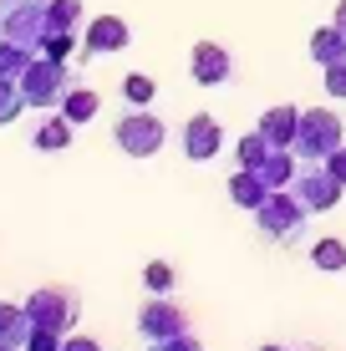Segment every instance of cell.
Here are the masks:
<instances>
[{
  "mask_svg": "<svg viewBox=\"0 0 346 351\" xmlns=\"http://www.w3.org/2000/svg\"><path fill=\"white\" fill-rule=\"evenodd\" d=\"M341 143H346L341 117L331 112V107H311V112H301V132H295L291 153H295L301 163H326Z\"/></svg>",
  "mask_w": 346,
  "mask_h": 351,
  "instance_id": "cell-1",
  "label": "cell"
},
{
  "mask_svg": "<svg viewBox=\"0 0 346 351\" xmlns=\"http://www.w3.org/2000/svg\"><path fill=\"white\" fill-rule=\"evenodd\" d=\"M306 214H311V209H306L291 189H275V193H270V199L255 209V224H260V234H270L275 245H301Z\"/></svg>",
  "mask_w": 346,
  "mask_h": 351,
  "instance_id": "cell-2",
  "label": "cell"
},
{
  "mask_svg": "<svg viewBox=\"0 0 346 351\" xmlns=\"http://www.w3.org/2000/svg\"><path fill=\"white\" fill-rule=\"evenodd\" d=\"M26 311H31V321H36V331H71L82 316V300H77V290H62V285H46V290H36V295H26Z\"/></svg>",
  "mask_w": 346,
  "mask_h": 351,
  "instance_id": "cell-3",
  "label": "cell"
},
{
  "mask_svg": "<svg viewBox=\"0 0 346 351\" xmlns=\"http://www.w3.org/2000/svg\"><path fill=\"white\" fill-rule=\"evenodd\" d=\"M21 92H26L31 107H62V97L71 92V71L66 62H51V56H31L26 77H21Z\"/></svg>",
  "mask_w": 346,
  "mask_h": 351,
  "instance_id": "cell-4",
  "label": "cell"
},
{
  "mask_svg": "<svg viewBox=\"0 0 346 351\" xmlns=\"http://www.w3.org/2000/svg\"><path fill=\"white\" fill-rule=\"evenodd\" d=\"M0 36L36 51L46 41V0H0Z\"/></svg>",
  "mask_w": 346,
  "mask_h": 351,
  "instance_id": "cell-5",
  "label": "cell"
},
{
  "mask_svg": "<svg viewBox=\"0 0 346 351\" xmlns=\"http://www.w3.org/2000/svg\"><path fill=\"white\" fill-rule=\"evenodd\" d=\"M291 193L306 204L311 214H326V209H336L341 204V193H346V184L336 173H331L326 163H306L301 173H295V184H291Z\"/></svg>",
  "mask_w": 346,
  "mask_h": 351,
  "instance_id": "cell-6",
  "label": "cell"
},
{
  "mask_svg": "<svg viewBox=\"0 0 346 351\" xmlns=\"http://www.w3.org/2000/svg\"><path fill=\"white\" fill-rule=\"evenodd\" d=\"M112 138H117V148H123L127 158H153V153L163 148L169 132H163V123L153 112H143V107H138V112H127L123 123L112 128Z\"/></svg>",
  "mask_w": 346,
  "mask_h": 351,
  "instance_id": "cell-7",
  "label": "cell"
},
{
  "mask_svg": "<svg viewBox=\"0 0 346 351\" xmlns=\"http://www.w3.org/2000/svg\"><path fill=\"white\" fill-rule=\"evenodd\" d=\"M188 331V316L173 306V295H153L148 306L138 311V336L143 341H163V336H178Z\"/></svg>",
  "mask_w": 346,
  "mask_h": 351,
  "instance_id": "cell-8",
  "label": "cell"
},
{
  "mask_svg": "<svg viewBox=\"0 0 346 351\" xmlns=\"http://www.w3.org/2000/svg\"><path fill=\"white\" fill-rule=\"evenodd\" d=\"M188 71H194L199 87H219V82L234 77V56H230V46H219V41H199L194 56H188Z\"/></svg>",
  "mask_w": 346,
  "mask_h": 351,
  "instance_id": "cell-9",
  "label": "cell"
},
{
  "mask_svg": "<svg viewBox=\"0 0 346 351\" xmlns=\"http://www.w3.org/2000/svg\"><path fill=\"white\" fill-rule=\"evenodd\" d=\"M178 148H184L188 163H209L214 153L224 148V128L214 123L209 112H199V117H188V128H184V138H178Z\"/></svg>",
  "mask_w": 346,
  "mask_h": 351,
  "instance_id": "cell-10",
  "label": "cell"
},
{
  "mask_svg": "<svg viewBox=\"0 0 346 351\" xmlns=\"http://www.w3.org/2000/svg\"><path fill=\"white\" fill-rule=\"evenodd\" d=\"M270 193H275V189L265 184V173H260V168H234V173H230V199L240 204V209H249V214H255Z\"/></svg>",
  "mask_w": 346,
  "mask_h": 351,
  "instance_id": "cell-11",
  "label": "cell"
},
{
  "mask_svg": "<svg viewBox=\"0 0 346 351\" xmlns=\"http://www.w3.org/2000/svg\"><path fill=\"white\" fill-rule=\"evenodd\" d=\"M123 46H127V21L97 16L87 26V56H112V51H123Z\"/></svg>",
  "mask_w": 346,
  "mask_h": 351,
  "instance_id": "cell-12",
  "label": "cell"
},
{
  "mask_svg": "<svg viewBox=\"0 0 346 351\" xmlns=\"http://www.w3.org/2000/svg\"><path fill=\"white\" fill-rule=\"evenodd\" d=\"M260 132H265L275 148H291L295 143V132H301V107H291V102H280V107H270L265 117H260Z\"/></svg>",
  "mask_w": 346,
  "mask_h": 351,
  "instance_id": "cell-13",
  "label": "cell"
},
{
  "mask_svg": "<svg viewBox=\"0 0 346 351\" xmlns=\"http://www.w3.org/2000/svg\"><path fill=\"white\" fill-rule=\"evenodd\" d=\"M311 62L326 71V66H336V62H346V31L331 21V26H321L316 36H311Z\"/></svg>",
  "mask_w": 346,
  "mask_h": 351,
  "instance_id": "cell-14",
  "label": "cell"
},
{
  "mask_svg": "<svg viewBox=\"0 0 346 351\" xmlns=\"http://www.w3.org/2000/svg\"><path fill=\"white\" fill-rule=\"evenodd\" d=\"M31 331H36V321H31V311H26V306H0V346L26 351Z\"/></svg>",
  "mask_w": 346,
  "mask_h": 351,
  "instance_id": "cell-15",
  "label": "cell"
},
{
  "mask_svg": "<svg viewBox=\"0 0 346 351\" xmlns=\"http://www.w3.org/2000/svg\"><path fill=\"white\" fill-rule=\"evenodd\" d=\"M82 0H46V36H71L82 26Z\"/></svg>",
  "mask_w": 346,
  "mask_h": 351,
  "instance_id": "cell-16",
  "label": "cell"
},
{
  "mask_svg": "<svg viewBox=\"0 0 346 351\" xmlns=\"http://www.w3.org/2000/svg\"><path fill=\"white\" fill-rule=\"evenodd\" d=\"M71 128H77V123H71L66 112L46 117V123L36 128V148H41V153H56V148H66V143H71Z\"/></svg>",
  "mask_w": 346,
  "mask_h": 351,
  "instance_id": "cell-17",
  "label": "cell"
},
{
  "mask_svg": "<svg viewBox=\"0 0 346 351\" xmlns=\"http://www.w3.org/2000/svg\"><path fill=\"white\" fill-rule=\"evenodd\" d=\"M26 92H21V82L16 77H0V128H10L21 112H26Z\"/></svg>",
  "mask_w": 346,
  "mask_h": 351,
  "instance_id": "cell-18",
  "label": "cell"
},
{
  "mask_svg": "<svg viewBox=\"0 0 346 351\" xmlns=\"http://www.w3.org/2000/svg\"><path fill=\"white\" fill-rule=\"evenodd\" d=\"M31 46H21V41H10V36H5V41H0V77H26V66H31Z\"/></svg>",
  "mask_w": 346,
  "mask_h": 351,
  "instance_id": "cell-19",
  "label": "cell"
},
{
  "mask_svg": "<svg viewBox=\"0 0 346 351\" xmlns=\"http://www.w3.org/2000/svg\"><path fill=\"white\" fill-rule=\"evenodd\" d=\"M62 112L71 117V123H92V117H97V92L92 87H71L62 97Z\"/></svg>",
  "mask_w": 346,
  "mask_h": 351,
  "instance_id": "cell-20",
  "label": "cell"
},
{
  "mask_svg": "<svg viewBox=\"0 0 346 351\" xmlns=\"http://www.w3.org/2000/svg\"><path fill=\"white\" fill-rule=\"evenodd\" d=\"M270 153H275V143H270L265 138V132H249V138H240V148H234V158H240V168H260V163H265L270 158Z\"/></svg>",
  "mask_w": 346,
  "mask_h": 351,
  "instance_id": "cell-21",
  "label": "cell"
},
{
  "mask_svg": "<svg viewBox=\"0 0 346 351\" xmlns=\"http://www.w3.org/2000/svg\"><path fill=\"white\" fill-rule=\"evenodd\" d=\"M311 265H316V270H331V275L346 270V245H341V239H316V245H311Z\"/></svg>",
  "mask_w": 346,
  "mask_h": 351,
  "instance_id": "cell-22",
  "label": "cell"
},
{
  "mask_svg": "<svg viewBox=\"0 0 346 351\" xmlns=\"http://www.w3.org/2000/svg\"><path fill=\"white\" fill-rule=\"evenodd\" d=\"M143 285H148V295H169V290H173V265L153 260L148 270H143Z\"/></svg>",
  "mask_w": 346,
  "mask_h": 351,
  "instance_id": "cell-23",
  "label": "cell"
},
{
  "mask_svg": "<svg viewBox=\"0 0 346 351\" xmlns=\"http://www.w3.org/2000/svg\"><path fill=\"white\" fill-rule=\"evenodd\" d=\"M123 92H127V102H133V107H148V102H153V92H158V82L143 77V71H133V77L123 82Z\"/></svg>",
  "mask_w": 346,
  "mask_h": 351,
  "instance_id": "cell-24",
  "label": "cell"
},
{
  "mask_svg": "<svg viewBox=\"0 0 346 351\" xmlns=\"http://www.w3.org/2000/svg\"><path fill=\"white\" fill-rule=\"evenodd\" d=\"M148 351H204L194 331H178V336H163V341H148Z\"/></svg>",
  "mask_w": 346,
  "mask_h": 351,
  "instance_id": "cell-25",
  "label": "cell"
},
{
  "mask_svg": "<svg viewBox=\"0 0 346 351\" xmlns=\"http://www.w3.org/2000/svg\"><path fill=\"white\" fill-rule=\"evenodd\" d=\"M326 92H331V97H341V102H346V62L326 66Z\"/></svg>",
  "mask_w": 346,
  "mask_h": 351,
  "instance_id": "cell-26",
  "label": "cell"
},
{
  "mask_svg": "<svg viewBox=\"0 0 346 351\" xmlns=\"http://www.w3.org/2000/svg\"><path fill=\"white\" fill-rule=\"evenodd\" d=\"M26 351H62V336H56V331H31Z\"/></svg>",
  "mask_w": 346,
  "mask_h": 351,
  "instance_id": "cell-27",
  "label": "cell"
},
{
  "mask_svg": "<svg viewBox=\"0 0 346 351\" xmlns=\"http://www.w3.org/2000/svg\"><path fill=\"white\" fill-rule=\"evenodd\" d=\"M326 168H331V173H336L341 184H346V143H341V148H336V153H331V158H326Z\"/></svg>",
  "mask_w": 346,
  "mask_h": 351,
  "instance_id": "cell-28",
  "label": "cell"
},
{
  "mask_svg": "<svg viewBox=\"0 0 346 351\" xmlns=\"http://www.w3.org/2000/svg\"><path fill=\"white\" fill-rule=\"evenodd\" d=\"M62 351H102V346H97V341H87V336H66Z\"/></svg>",
  "mask_w": 346,
  "mask_h": 351,
  "instance_id": "cell-29",
  "label": "cell"
},
{
  "mask_svg": "<svg viewBox=\"0 0 346 351\" xmlns=\"http://www.w3.org/2000/svg\"><path fill=\"white\" fill-rule=\"evenodd\" d=\"M336 26L346 31V0H341V5H336Z\"/></svg>",
  "mask_w": 346,
  "mask_h": 351,
  "instance_id": "cell-30",
  "label": "cell"
},
{
  "mask_svg": "<svg viewBox=\"0 0 346 351\" xmlns=\"http://www.w3.org/2000/svg\"><path fill=\"white\" fill-rule=\"evenodd\" d=\"M260 351H285V346H260Z\"/></svg>",
  "mask_w": 346,
  "mask_h": 351,
  "instance_id": "cell-31",
  "label": "cell"
},
{
  "mask_svg": "<svg viewBox=\"0 0 346 351\" xmlns=\"http://www.w3.org/2000/svg\"><path fill=\"white\" fill-rule=\"evenodd\" d=\"M0 351H16V346H0Z\"/></svg>",
  "mask_w": 346,
  "mask_h": 351,
  "instance_id": "cell-32",
  "label": "cell"
}]
</instances>
